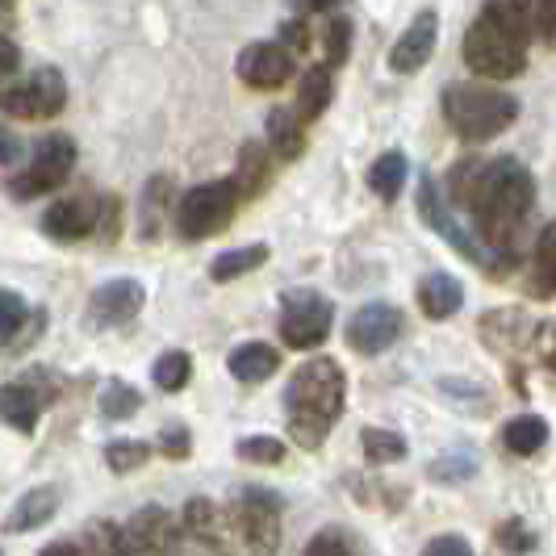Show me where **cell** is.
<instances>
[{
	"instance_id": "9",
	"label": "cell",
	"mask_w": 556,
	"mask_h": 556,
	"mask_svg": "<svg viewBox=\"0 0 556 556\" xmlns=\"http://www.w3.org/2000/svg\"><path fill=\"white\" fill-rule=\"evenodd\" d=\"M63 105H67V84L55 67H38L29 80L0 92V113L22 117V122H51Z\"/></svg>"
},
{
	"instance_id": "39",
	"label": "cell",
	"mask_w": 556,
	"mask_h": 556,
	"mask_svg": "<svg viewBox=\"0 0 556 556\" xmlns=\"http://www.w3.org/2000/svg\"><path fill=\"white\" fill-rule=\"evenodd\" d=\"M302 556H356V553H352V540H348V531H343V528H327V531H318V535L309 540L306 548H302Z\"/></svg>"
},
{
	"instance_id": "32",
	"label": "cell",
	"mask_w": 556,
	"mask_h": 556,
	"mask_svg": "<svg viewBox=\"0 0 556 556\" xmlns=\"http://www.w3.org/2000/svg\"><path fill=\"white\" fill-rule=\"evenodd\" d=\"M348 51H352V17L331 13L327 26H323V55H327V67H343V63H348Z\"/></svg>"
},
{
	"instance_id": "11",
	"label": "cell",
	"mask_w": 556,
	"mask_h": 556,
	"mask_svg": "<svg viewBox=\"0 0 556 556\" xmlns=\"http://www.w3.org/2000/svg\"><path fill=\"white\" fill-rule=\"evenodd\" d=\"M142 302H147L142 280H135V277L105 280V285H97V289H92V298H88V323H92L97 331L126 327L130 318H139Z\"/></svg>"
},
{
	"instance_id": "43",
	"label": "cell",
	"mask_w": 556,
	"mask_h": 556,
	"mask_svg": "<svg viewBox=\"0 0 556 556\" xmlns=\"http://www.w3.org/2000/svg\"><path fill=\"white\" fill-rule=\"evenodd\" d=\"M422 556H473V544H469L465 535H435V540L422 548Z\"/></svg>"
},
{
	"instance_id": "41",
	"label": "cell",
	"mask_w": 556,
	"mask_h": 556,
	"mask_svg": "<svg viewBox=\"0 0 556 556\" xmlns=\"http://www.w3.org/2000/svg\"><path fill=\"white\" fill-rule=\"evenodd\" d=\"M122 201L113 193H105V197H97V230L92 235H101V243H113L117 239V230H122Z\"/></svg>"
},
{
	"instance_id": "42",
	"label": "cell",
	"mask_w": 556,
	"mask_h": 556,
	"mask_svg": "<svg viewBox=\"0 0 556 556\" xmlns=\"http://www.w3.org/2000/svg\"><path fill=\"white\" fill-rule=\"evenodd\" d=\"M160 452L172 456V460H185L193 452V435L185 427H167V431H160Z\"/></svg>"
},
{
	"instance_id": "1",
	"label": "cell",
	"mask_w": 556,
	"mask_h": 556,
	"mask_svg": "<svg viewBox=\"0 0 556 556\" xmlns=\"http://www.w3.org/2000/svg\"><path fill=\"white\" fill-rule=\"evenodd\" d=\"M447 197L473 214L481 239L494 255H519V230L535 205V180L515 155L498 160H460L447 172Z\"/></svg>"
},
{
	"instance_id": "4",
	"label": "cell",
	"mask_w": 556,
	"mask_h": 556,
	"mask_svg": "<svg viewBox=\"0 0 556 556\" xmlns=\"http://www.w3.org/2000/svg\"><path fill=\"white\" fill-rule=\"evenodd\" d=\"M465 63L473 76L485 80H515L528 67V38L481 13L465 34Z\"/></svg>"
},
{
	"instance_id": "24",
	"label": "cell",
	"mask_w": 556,
	"mask_h": 556,
	"mask_svg": "<svg viewBox=\"0 0 556 556\" xmlns=\"http://www.w3.org/2000/svg\"><path fill=\"white\" fill-rule=\"evenodd\" d=\"M268 255H273L268 243H248V248L223 251V255L210 264V280L226 285V280L248 277V273H255V268H264V264H268Z\"/></svg>"
},
{
	"instance_id": "8",
	"label": "cell",
	"mask_w": 556,
	"mask_h": 556,
	"mask_svg": "<svg viewBox=\"0 0 556 556\" xmlns=\"http://www.w3.org/2000/svg\"><path fill=\"white\" fill-rule=\"evenodd\" d=\"M280 510L285 502L273 490H243L239 502L230 506L235 531L243 535L251 556H277L280 548Z\"/></svg>"
},
{
	"instance_id": "34",
	"label": "cell",
	"mask_w": 556,
	"mask_h": 556,
	"mask_svg": "<svg viewBox=\"0 0 556 556\" xmlns=\"http://www.w3.org/2000/svg\"><path fill=\"white\" fill-rule=\"evenodd\" d=\"M147 460H151V444H142V440H113L105 447V465L113 473H135Z\"/></svg>"
},
{
	"instance_id": "20",
	"label": "cell",
	"mask_w": 556,
	"mask_h": 556,
	"mask_svg": "<svg viewBox=\"0 0 556 556\" xmlns=\"http://www.w3.org/2000/svg\"><path fill=\"white\" fill-rule=\"evenodd\" d=\"M273 180V155H268V147H260V142H243L239 147V172H235V193L239 197H260V189Z\"/></svg>"
},
{
	"instance_id": "18",
	"label": "cell",
	"mask_w": 556,
	"mask_h": 556,
	"mask_svg": "<svg viewBox=\"0 0 556 556\" xmlns=\"http://www.w3.org/2000/svg\"><path fill=\"white\" fill-rule=\"evenodd\" d=\"M418 306L427 318H452L456 309L465 306V285L456 277H447V273H427V277L418 280Z\"/></svg>"
},
{
	"instance_id": "17",
	"label": "cell",
	"mask_w": 556,
	"mask_h": 556,
	"mask_svg": "<svg viewBox=\"0 0 556 556\" xmlns=\"http://www.w3.org/2000/svg\"><path fill=\"white\" fill-rule=\"evenodd\" d=\"M55 510H59L55 485H34V490H26V494L17 498V506L9 510L4 531H9V535H22V531L42 528V523H51V519H55Z\"/></svg>"
},
{
	"instance_id": "21",
	"label": "cell",
	"mask_w": 556,
	"mask_h": 556,
	"mask_svg": "<svg viewBox=\"0 0 556 556\" xmlns=\"http://www.w3.org/2000/svg\"><path fill=\"white\" fill-rule=\"evenodd\" d=\"M38 415H42V406H38L34 390H26L22 381L17 386H0V422H9L22 435H34Z\"/></svg>"
},
{
	"instance_id": "48",
	"label": "cell",
	"mask_w": 556,
	"mask_h": 556,
	"mask_svg": "<svg viewBox=\"0 0 556 556\" xmlns=\"http://www.w3.org/2000/svg\"><path fill=\"white\" fill-rule=\"evenodd\" d=\"M38 556H88V553H84L80 544H67V540H63V544H47Z\"/></svg>"
},
{
	"instance_id": "7",
	"label": "cell",
	"mask_w": 556,
	"mask_h": 556,
	"mask_svg": "<svg viewBox=\"0 0 556 556\" xmlns=\"http://www.w3.org/2000/svg\"><path fill=\"white\" fill-rule=\"evenodd\" d=\"M334 323V306L318 289H289L280 298V339L293 352H309L318 343H327Z\"/></svg>"
},
{
	"instance_id": "26",
	"label": "cell",
	"mask_w": 556,
	"mask_h": 556,
	"mask_svg": "<svg viewBox=\"0 0 556 556\" xmlns=\"http://www.w3.org/2000/svg\"><path fill=\"white\" fill-rule=\"evenodd\" d=\"M167 205H172V176H151L147 189H142V201H139V235L147 239V243L160 235Z\"/></svg>"
},
{
	"instance_id": "2",
	"label": "cell",
	"mask_w": 556,
	"mask_h": 556,
	"mask_svg": "<svg viewBox=\"0 0 556 556\" xmlns=\"http://www.w3.org/2000/svg\"><path fill=\"white\" fill-rule=\"evenodd\" d=\"M343 397H348V377L331 356H314L293 372V381L285 386V406H289V431L306 452L323 447V440L331 435V427L343 415Z\"/></svg>"
},
{
	"instance_id": "47",
	"label": "cell",
	"mask_w": 556,
	"mask_h": 556,
	"mask_svg": "<svg viewBox=\"0 0 556 556\" xmlns=\"http://www.w3.org/2000/svg\"><path fill=\"white\" fill-rule=\"evenodd\" d=\"M553 13H556L553 4H531V22H535L544 42H553Z\"/></svg>"
},
{
	"instance_id": "37",
	"label": "cell",
	"mask_w": 556,
	"mask_h": 556,
	"mask_svg": "<svg viewBox=\"0 0 556 556\" xmlns=\"http://www.w3.org/2000/svg\"><path fill=\"white\" fill-rule=\"evenodd\" d=\"M239 460H248V465H280L285 460V444L273 440V435H248V440H239Z\"/></svg>"
},
{
	"instance_id": "22",
	"label": "cell",
	"mask_w": 556,
	"mask_h": 556,
	"mask_svg": "<svg viewBox=\"0 0 556 556\" xmlns=\"http://www.w3.org/2000/svg\"><path fill=\"white\" fill-rule=\"evenodd\" d=\"M331 72L327 67H309L306 76H302V84H298V105H293V117L306 126V122H314V117H323L327 113V105H331Z\"/></svg>"
},
{
	"instance_id": "5",
	"label": "cell",
	"mask_w": 556,
	"mask_h": 556,
	"mask_svg": "<svg viewBox=\"0 0 556 556\" xmlns=\"http://www.w3.org/2000/svg\"><path fill=\"white\" fill-rule=\"evenodd\" d=\"M239 210V193L230 180H210V185H197L189 193H180L176 201V230L180 239L201 243V239H214L218 230L230 226Z\"/></svg>"
},
{
	"instance_id": "31",
	"label": "cell",
	"mask_w": 556,
	"mask_h": 556,
	"mask_svg": "<svg viewBox=\"0 0 556 556\" xmlns=\"http://www.w3.org/2000/svg\"><path fill=\"white\" fill-rule=\"evenodd\" d=\"M97 406H101V415L105 418L122 422V418L139 415L142 393L135 390L130 381H105V386H101V397H97Z\"/></svg>"
},
{
	"instance_id": "30",
	"label": "cell",
	"mask_w": 556,
	"mask_h": 556,
	"mask_svg": "<svg viewBox=\"0 0 556 556\" xmlns=\"http://www.w3.org/2000/svg\"><path fill=\"white\" fill-rule=\"evenodd\" d=\"M189 377H193V356L180 352V348L164 352V356L155 361V368H151V381L167 393H180L185 386H189Z\"/></svg>"
},
{
	"instance_id": "49",
	"label": "cell",
	"mask_w": 556,
	"mask_h": 556,
	"mask_svg": "<svg viewBox=\"0 0 556 556\" xmlns=\"http://www.w3.org/2000/svg\"><path fill=\"white\" fill-rule=\"evenodd\" d=\"M0 22H13V4H0Z\"/></svg>"
},
{
	"instance_id": "13",
	"label": "cell",
	"mask_w": 556,
	"mask_h": 556,
	"mask_svg": "<svg viewBox=\"0 0 556 556\" xmlns=\"http://www.w3.org/2000/svg\"><path fill=\"white\" fill-rule=\"evenodd\" d=\"M293 55L280 47V42H251L239 51V63H235V72H239V80L255 88V92H273V88H285L289 76H293Z\"/></svg>"
},
{
	"instance_id": "36",
	"label": "cell",
	"mask_w": 556,
	"mask_h": 556,
	"mask_svg": "<svg viewBox=\"0 0 556 556\" xmlns=\"http://www.w3.org/2000/svg\"><path fill=\"white\" fill-rule=\"evenodd\" d=\"M26 323V298L13 293V289H0V348L13 343V334L22 331Z\"/></svg>"
},
{
	"instance_id": "29",
	"label": "cell",
	"mask_w": 556,
	"mask_h": 556,
	"mask_svg": "<svg viewBox=\"0 0 556 556\" xmlns=\"http://www.w3.org/2000/svg\"><path fill=\"white\" fill-rule=\"evenodd\" d=\"M361 447L368 465H393V460H402V456L410 452V444H406L397 431H390V427H364Z\"/></svg>"
},
{
	"instance_id": "27",
	"label": "cell",
	"mask_w": 556,
	"mask_h": 556,
	"mask_svg": "<svg viewBox=\"0 0 556 556\" xmlns=\"http://www.w3.org/2000/svg\"><path fill=\"white\" fill-rule=\"evenodd\" d=\"M180 535H193L201 544H210V548H218L226 535H223V510L214 506L210 498H193L185 506V531Z\"/></svg>"
},
{
	"instance_id": "45",
	"label": "cell",
	"mask_w": 556,
	"mask_h": 556,
	"mask_svg": "<svg viewBox=\"0 0 556 556\" xmlns=\"http://www.w3.org/2000/svg\"><path fill=\"white\" fill-rule=\"evenodd\" d=\"M280 38H285L280 47H285L289 55H293V51H302V47L309 42V34H306V26H302V22H285V26H280Z\"/></svg>"
},
{
	"instance_id": "15",
	"label": "cell",
	"mask_w": 556,
	"mask_h": 556,
	"mask_svg": "<svg viewBox=\"0 0 556 556\" xmlns=\"http://www.w3.org/2000/svg\"><path fill=\"white\" fill-rule=\"evenodd\" d=\"M435 38H440V13H435V9H422L415 22H410V29L393 42L390 67L393 72H402V76L418 72L427 59L435 55Z\"/></svg>"
},
{
	"instance_id": "50",
	"label": "cell",
	"mask_w": 556,
	"mask_h": 556,
	"mask_svg": "<svg viewBox=\"0 0 556 556\" xmlns=\"http://www.w3.org/2000/svg\"><path fill=\"white\" fill-rule=\"evenodd\" d=\"M0 556H4V553H0Z\"/></svg>"
},
{
	"instance_id": "16",
	"label": "cell",
	"mask_w": 556,
	"mask_h": 556,
	"mask_svg": "<svg viewBox=\"0 0 556 556\" xmlns=\"http://www.w3.org/2000/svg\"><path fill=\"white\" fill-rule=\"evenodd\" d=\"M122 531L135 540V548L142 556H176V548H180V528L172 523V515L160 510V506H142Z\"/></svg>"
},
{
	"instance_id": "10",
	"label": "cell",
	"mask_w": 556,
	"mask_h": 556,
	"mask_svg": "<svg viewBox=\"0 0 556 556\" xmlns=\"http://www.w3.org/2000/svg\"><path fill=\"white\" fill-rule=\"evenodd\" d=\"M418 214H422V223H427V230H435L440 239H444L452 251H460L465 260H473V264H481L485 273H490V251L477 243L473 235L465 230V226L452 218V210H447V201L440 197V185L422 172V180H418Z\"/></svg>"
},
{
	"instance_id": "44",
	"label": "cell",
	"mask_w": 556,
	"mask_h": 556,
	"mask_svg": "<svg viewBox=\"0 0 556 556\" xmlns=\"http://www.w3.org/2000/svg\"><path fill=\"white\" fill-rule=\"evenodd\" d=\"M22 155H26L22 135H17V130H9V126H0V167L22 164Z\"/></svg>"
},
{
	"instance_id": "14",
	"label": "cell",
	"mask_w": 556,
	"mask_h": 556,
	"mask_svg": "<svg viewBox=\"0 0 556 556\" xmlns=\"http://www.w3.org/2000/svg\"><path fill=\"white\" fill-rule=\"evenodd\" d=\"M97 230V197H59L42 214V235L55 243H80Z\"/></svg>"
},
{
	"instance_id": "35",
	"label": "cell",
	"mask_w": 556,
	"mask_h": 556,
	"mask_svg": "<svg viewBox=\"0 0 556 556\" xmlns=\"http://www.w3.org/2000/svg\"><path fill=\"white\" fill-rule=\"evenodd\" d=\"M427 477H431V481H444V485L469 481V477H477V456L473 452H444V456L427 469Z\"/></svg>"
},
{
	"instance_id": "12",
	"label": "cell",
	"mask_w": 556,
	"mask_h": 556,
	"mask_svg": "<svg viewBox=\"0 0 556 556\" xmlns=\"http://www.w3.org/2000/svg\"><path fill=\"white\" fill-rule=\"evenodd\" d=\"M397 334H402V309L390 302H368L348 323V348L361 356H381L397 343Z\"/></svg>"
},
{
	"instance_id": "33",
	"label": "cell",
	"mask_w": 556,
	"mask_h": 556,
	"mask_svg": "<svg viewBox=\"0 0 556 556\" xmlns=\"http://www.w3.org/2000/svg\"><path fill=\"white\" fill-rule=\"evenodd\" d=\"M535 277H531V293L540 298V302H548L556 293V280H553V226H544L540 230V243H535Z\"/></svg>"
},
{
	"instance_id": "19",
	"label": "cell",
	"mask_w": 556,
	"mask_h": 556,
	"mask_svg": "<svg viewBox=\"0 0 556 556\" xmlns=\"http://www.w3.org/2000/svg\"><path fill=\"white\" fill-rule=\"evenodd\" d=\"M226 368H230V377L235 381H243V386H260V381H268L273 372L280 368V356L277 348H268V343H239L235 352H230V361H226Z\"/></svg>"
},
{
	"instance_id": "3",
	"label": "cell",
	"mask_w": 556,
	"mask_h": 556,
	"mask_svg": "<svg viewBox=\"0 0 556 556\" xmlns=\"http://www.w3.org/2000/svg\"><path fill=\"white\" fill-rule=\"evenodd\" d=\"M444 117L465 142H490L515 126L519 101L494 84H452L444 88Z\"/></svg>"
},
{
	"instance_id": "28",
	"label": "cell",
	"mask_w": 556,
	"mask_h": 556,
	"mask_svg": "<svg viewBox=\"0 0 556 556\" xmlns=\"http://www.w3.org/2000/svg\"><path fill=\"white\" fill-rule=\"evenodd\" d=\"M406 155L402 151H386V155H377V164L368 167V189L381 197V201H393V197L402 193V185H406Z\"/></svg>"
},
{
	"instance_id": "23",
	"label": "cell",
	"mask_w": 556,
	"mask_h": 556,
	"mask_svg": "<svg viewBox=\"0 0 556 556\" xmlns=\"http://www.w3.org/2000/svg\"><path fill=\"white\" fill-rule=\"evenodd\" d=\"M306 151V130L293 117V110H273L268 113V155L277 160H298Z\"/></svg>"
},
{
	"instance_id": "40",
	"label": "cell",
	"mask_w": 556,
	"mask_h": 556,
	"mask_svg": "<svg viewBox=\"0 0 556 556\" xmlns=\"http://www.w3.org/2000/svg\"><path fill=\"white\" fill-rule=\"evenodd\" d=\"M494 540H498V548H506V553H531V548H535V531H531L523 519H506V523H498Z\"/></svg>"
},
{
	"instance_id": "38",
	"label": "cell",
	"mask_w": 556,
	"mask_h": 556,
	"mask_svg": "<svg viewBox=\"0 0 556 556\" xmlns=\"http://www.w3.org/2000/svg\"><path fill=\"white\" fill-rule=\"evenodd\" d=\"M481 13L502 22L506 29H515L519 38H531V4H485Z\"/></svg>"
},
{
	"instance_id": "25",
	"label": "cell",
	"mask_w": 556,
	"mask_h": 556,
	"mask_svg": "<svg viewBox=\"0 0 556 556\" xmlns=\"http://www.w3.org/2000/svg\"><path fill=\"white\" fill-rule=\"evenodd\" d=\"M548 440V418L544 415H519L502 427V444L510 456H535Z\"/></svg>"
},
{
	"instance_id": "6",
	"label": "cell",
	"mask_w": 556,
	"mask_h": 556,
	"mask_svg": "<svg viewBox=\"0 0 556 556\" xmlns=\"http://www.w3.org/2000/svg\"><path fill=\"white\" fill-rule=\"evenodd\" d=\"M72 167H76V142L67 139V135H47L34 147L29 164L17 176L4 180V193L13 197V201H34V197L55 193L59 185L72 176Z\"/></svg>"
},
{
	"instance_id": "46",
	"label": "cell",
	"mask_w": 556,
	"mask_h": 556,
	"mask_svg": "<svg viewBox=\"0 0 556 556\" xmlns=\"http://www.w3.org/2000/svg\"><path fill=\"white\" fill-rule=\"evenodd\" d=\"M17 63H22V51H17V42L0 34V80H4V76H13V72H17Z\"/></svg>"
}]
</instances>
